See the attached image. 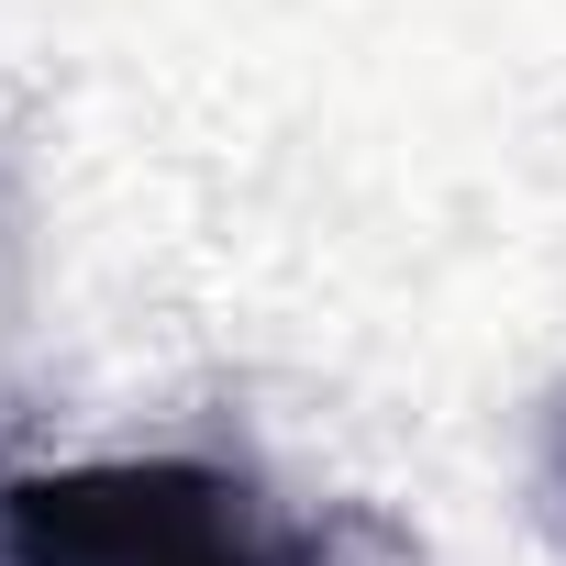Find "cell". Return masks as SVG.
<instances>
[{"instance_id":"cell-1","label":"cell","mask_w":566,"mask_h":566,"mask_svg":"<svg viewBox=\"0 0 566 566\" xmlns=\"http://www.w3.org/2000/svg\"><path fill=\"white\" fill-rule=\"evenodd\" d=\"M0 566H323V544L222 467L112 455L0 489Z\"/></svg>"},{"instance_id":"cell-2","label":"cell","mask_w":566,"mask_h":566,"mask_svg":"<svg viewBox=\"0 0 566 566\" xmlns=\"http://www.w3.org/2000/svg\"><path fill=\"white\" fill-rule=\"evenodd\" d=\"M555 489H566V455H555Z\"/></svg>"}]
</instances>
